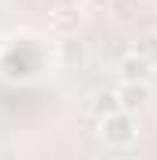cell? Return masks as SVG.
<instances>
[{"instance_id": "6", "label": "cell", "mask_w": 157, "mask_h": 160, "mask_svg": "<svg viewBox=\"0 0 157 160\" xmlns=\"http://www.w3.org/2000/svg\"><path fill=\"white\" fill-rule=\"evenodd\" d=\"M112 112H120L116 89H97V93L90 97V116H94V119H105V116H112Z\"/></svg>"}, {"instance_id": "4", "label": "cell", "mask_w": 157, "mask_h": 160, "mask_svg": "<svg viewBox=\"0 0 157 160\" xmlns=\"http://www.w3.org/2000/svg\"><path fill=\"white\" fill-rule=\"evenodd\" d=\"M78 22H82V11L71 8V4H60L56 11H49V30H52L56 38H71V34H78Z\"/></svg>"}, {"instance_id": "2", "label": "cell", "mask_w": 157, "mask_h": 160, "mask_svg": "<svg viewBox=\"0 0 157 160\" xmlns=\"http://www.w3.org/2000/svg\"><path fill=\"white\" fill-rule=\"evenodd\" d=\"M86 56H90V48H86V41L78 38V34L52 41V63H56V67H64V71L82 67V63H86Z\"/></svg>"}, {"instance_id": "3", "label": "cell", "mask_w": 157, "mask_h": 160, "mask_svg": "<svg viewBox=\"0 0 157 160\" xmlns=\"http://www.w3.org/2000/svg\"><path fill=\"white\" fill-rule=\"evenodd\" d=\"M150 101H154L150 82H120L116 86V104H120V112H127V116H138Z\"/></svg>"}, {"instance_id": "7", "label": "cell", "mask_w": 157, "mask_h": 160, "mask_svg": "<svg viewBox=\"0 0 157 160\" xmlns=\"http://www.w3.org/2000/svg\"><path fill=\"white\" fill-rule=\"evenodd\" d=\"M131 52H135L138 60H146L150 67H157V34H154V30H150V34H142V38L135 41V48H131Z\"/></svg>"}, {"instance_id": "8", "label": "cell", "mask_w": 157, "mask_h": 160, "mask_svg": "<svg viewBox=\"0 0 157 160\" xmlns=\"http://www.w3.org/2000/svg\"><path fill=\"white\" fill-rule=\"evenodd\" d=\"M86 4H109V0H86Z\"/></svg>"}, {"instance_id": "1", "label": "cell", "mask_w": 157, "mask_h": 160, "mask_svg": "<svg viewBox=\"0 0 157 160\" xmlns=\"http://www.w3.org/2000/svg\"><path fill=\"white\" fill-rule=\"evenodd\" d=\"M97 130H101V142L109 149H131L138 142V119L127 112H112V116L97 119Z\"/></svg>"}, {"instance_id": "5", "label": "cell", "mask_w": 157, "mask_h": 160, "mask_svg": "<svg viewBox=\"0 0 157 160\" xmlns=\"http://www.w3.org/2000/svg\"><path fill=\"white\" fill-rule=\"evenodd\" d=\"M116 75H120V82H150L154 78V67H150L146 60H138L135 52H127L116 63Z\"/></svg>"}]
</instances>
